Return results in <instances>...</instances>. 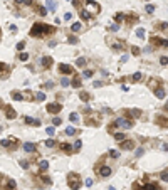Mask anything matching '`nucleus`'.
<instances>
[{
	"instance_id": "nucleus-1",
	"label": "nucleus",
	"mask_w": 168,
	"mask_h": 190,
	"mask_svg": "<svg viewBox=\"0 0 168 190\" xmlns=\"http://www.w3.org/2000/svg\"><path fill=\"white\" fill-rule=\"evenodd\" d=\"M56 32V29L50 27V25H47V24H40V22H35L32 25V29H30V35L32 37H42V35H45V34H54Z\"/></svg>"
},
{
	"instance_id": "nucleus-2",
	"label": "nucleus",
	"mask_w": 168,
	"mask_h": 190,
	"mask_svg": "<svg viewBox=\"0 0 168 190\" xmlns=\"http://www.w3.org/2000/svg\"><path fill=\"white\" fill-rule=\"evenodd\" d=\"M67 185H69V188H72V190H79V187H81V177L77 173L67 175Z\"/></svg>"
},
{
	"instance_id": "nucleus-3",
	"label": "nucleus",
	"mask_w": 168,
	"mask_h": 190,
	"mask_svg": "<svg viewBox=\"0 0 168 190\" xmlns=\"http://www.w3.org/2000/svg\"><path fill=\"white\" fill-rule=\"evenodd\" d=\"M84 4V7H86V9H89V14H98V12L101 10V7H99V4H98V2H94V0H84L82 2Z\"/></svg>"
},
{
	"instance_id": "nucleus-4",
	"label": "nucleus",
	"mask_w": 168,
	"mask_h": 190,
	"mask_svg": "<svg viewBox=\"0 0 168 190\" xmlns=\"http://www.w3.org/2000/svg\"><path fill=\"white\" fill-rule=\"evenodd\" d=\"M96 170H98V173H99V177H103V178H108V177H111V173H113L111 167H108V165H103V167H98Z\"/></svg>"
},
{
	"instance_id": "nucleus-5",
	"label": "nucleus",
	"mask_w": 168,
	"mask_h": 190,
	"mask_svg": "<svg viewBox=\"0 0 168 190\" xmlns=\"http://www.w3.org/2000/svg\"><path fill=\"white\" fill-rule=\"evenodd\" d=\"M133 187H134V190H160V187H158L156 183H146V185H141L140 187L138 182H134Z\"/></svg>"
},
{
	"instance_id": "nucleus-6",
	"label": "nucleus",
	"mask_w": 168,
	"mask_h": 190,
	"mask_svg": "<svg viewBox=\"0 0 168 190\" xmlns=\"http://www.w3.org/2000/svg\"><path fill=\"white\" fill-rule=\"evenodd\" d=\"M150 40H151V44H153V45H158V47H168V40H166V39H163V37L153 35Z\"/></svg>"
},
{
	"instance_id": "nucleus-7",
	"label": "nucleus",
	"mask_w": 168,
	"mask_h": 190,
	"mask_svg": "<svg viewBox=\"0 0 168 190\" xmlns=\"http://www.w3.org/2000/svg\"><path fill=\"white\" fill-rule=\"evenodd\" d=\"M0 145L7 146L9 150H15L17 146H19V141H17L15 138H10V140H2V141H0Z\"/></svg>"
},
{
	"instance_id": "nucleus-8",
	"label": "nucleus",
	"mask_w": 168,
	"mask_h": 190,
	"mask_svg": "<svg viewBox=\"0 0 168 190\" xmlns=\"http://www.w3.org/2000/svg\"><path fill=\"white\" fill-rule=\"evenodd\" d=\"M45 109H47V113H50V114H57V113H61L62 106L59 104V103H49Z\"/></svg>"
},
{
	"instance_id": "nucleus-9",
	"label": "nucleus",
	"mask_w": 168,
	"mask_h": 190,
	"mask_svg": "<svg viewBox=\"0 0 168 190\" xmlns=\"http://www.w3.org/2000/svg\"><path fill=\"white\" fill-rule=\"evenodd\" d=\"M114 124H116V126H123V128H131V126H133V123L128 121L126 118H118L116 121H114Z\"/></svg>"
},
{
	"instance_id": "nucleus-10",
	"label": "nucleus",
	"mask_w": 168,
	"mask_h": 190,
	"mask_svg": "<svg viewBox=\"0 0 168 190\" xmlns=\"http://www.w3.org/2000/svg\"><path fill=\"white\" fill-rule=\"evenodd\" d=\"M59 73H62V74H72L74 69L69 66V64H59Z\"/></svg>"
},
{
	"instance_id": "nucleus-11",
	"label": "nucleus",
	"mask_w": 168,
	"mask_h": 190,
	"mask_svg": "<svg viewBox=\"0 0 168 190\" xmlns=\"http://www.w3.org/2000/svg\"><path fill=\"white\" fill-rule=\"evenodd\" d=\"M119 148H123V150H133L134 148V143L131 140H124V141H121V145H119Z\"/></svg>"
},
{
	"instance_id": "nucleus-12",
	"label": "nucleus",
	"mask_w": 168,
	"mask_h": 190,
	"mask_svg": "<svg viewBox=\"0 0 168 190\" xmlns=\"http://www.w3.org/2000/svg\"><path fill=\"white\" fill-rule=\"evenodd\" d=\"M5 116H7V119H15V118H17L15 109H14L12 106H7V109H5Z\"/></svg>"
},
{
	"instance_id": "nucleus-13",
	"label": "nucleus",
	"mask_w": 168,
	"mask_h": 190,
	"mask_svg": "<svg viewBox=\"0 0 168 190\" xmlns=\"http://www.w3.org/2000/svg\"><path fill=\"white\" fill-rule=\"evenodd\" d=\"M25 123L30 124V126H40V121L35 119V118H30V116H25Z\"/></svg>"
},
{
	"instance_id": "nucleus-14",
	"label": "nucleus",
	"mask_w": 168,
	"mask_h": 190,
	"mask_svg": "<svg viewBox=\"0 0 168 190\" xmlns=\"http://www.w3.org/2000/svg\"><path fill=\"white\" fill-rule=\"evenodd\" d=\"M52 62H54V61H52V57H49V56L42 57V66H44V67H50V66H52Z\"/></svg>"
},
{
	"instance_id": "nucleus-15",
	"label": "nucleus",
	"mask_w": 168,
	"mask_h": 190,
	"mask_svg": "<svg viewBox=\"0 0 168 190\" xmlns=\"http://www.w3.org/2000/svg\"><path fill=\"white\" fill-rule=\"evenodd\" d=\"M61 148H62V151H66V153H72V150H74V146L69 145V143H61Z\"/></svg>"
},
{
	"instance_id": "nucleus-16",
	"label": "nucleus",
	"mask_w": 168,
	"mask_h": 190,
	"mask_svg": "<svg viewBox=\"0 0 168 190\" xmlns=\"http://www.w3.org/2000/svg\"><path fill=\"white\" fill-rule=\"evenodd\" d=\"M81 84L82 83H81V79H79L77 76H74V78L71 79V86H72V88H81Z\"/></svg>"
},
{
	"instance_id": "nucleus-17",
	"label": "nucleus",
	"mask_w": 168,
	"mask_h": 190,
	"mask_svg": "<svg viewBox=\"0 0 168 190\" xmlns=\"http://www.w3.org/2000/svg\"><path fill=\"white\" fill-rule=\"evenodd\" d=\"M12 99H14V101H22L24 99V94H22V93H19V91H14V93H12Z\"/></svg>"
},
{
	"instance_id": "nucleus-18",
	"label": "nucleus",
	"mask_w": 168,
	"mask_h": 190,
	"mask_svg": "<svg viewBox=\"0 0 168 190\" xmlns=\"http://www.w3.org/2000/svg\"><path fill=\"white\" fill-rule=\"evenodd\" d=\"M24 150L25 151H35V143H24Z\"/></svg>"
},
{
	"instance_id": "nucleus-19",
	"label": "nucleus",
	"mask_w": 168,
	"mask_h": 190,
	"mask_svg": "<svg viewBox=\"0 0 168 190\" xmlns=\"http://www.w3.org/2000/svg\"><path fill=\"white\" fill-rule=\"evenodd\" d=\"M155 94H156L158 99H163V98H165V89H163V88H156V89H155Z\"/></svg>"
},
{
	"instance_id": "nucleus-20",
	"label": "nucleus",
	"mask_w": 168,
	"mask_h": 190,
	"mask_svg": "<svg viewBox=\"0 0 168 190\" xmlns=\"http://www.w3.org/2000/svg\"><path fill=\"white\" fill-rule=\"evenodd\" d=\"M77 133H79V131L74 128V126H69V128L66 130V135H67V136H74V135H77Z\"/></svg>"
},
{
	"instance_id": "nucleus-21",
	"label": "nucleus",
	"mask_w": 168,
	"mask_h": 190,
	"mask_svg": "<svg viewBox=\"0 0 168 190\" xmlns=\"http://www.w3.org/2000/svg\"><path fill=\"white\" fill-rule=\"evenodd\" d=\"M79 15H81V19H82V20H89V19H91V15H89V12H86V10H82V9H81V10H79Z\"/></svg>"
},
{
	"instance_id": "nucleus-22",
	"label": "nucleus",
	"mask_w": 168,
	"mask_h": 190,
	"mask_svg": "<svg viewBox=\"0 0 168 190\" xmlns=\"http://www.w3.org/2000/svg\"><path fill=\"white\" fill-rule=\"evenodd\" d=\"M7 190H15V187H17V183H15V180H7Z\"/></svg>"
},
{
	"instance_id": "nucleus-23",
	"label": "nucleus",
	"mask_w": 168,
	"mask_h": 190,
	"mask_svg": "<svg viewBox=\"0 0 168 190\" xmlns=\"http://www.w3.org/2000/svg\"><path fill=\"white\" fill-rule=\"evenodd\" d=\"M113 136H114V140H116V141H124V140H126V135H124V133H114Z\"/></svg>"
},
{
	"instance_id": "nucleus-24",
	"label": "nucleus",
	"mask_w": 168,
	"mask_h": 190,
	"mask_svg": "<svg viewBox=\"0 0 168 190\" xmlns=\"http://www.w3.org/2000/svg\"><path fill=\"white\" fill-rule=\"evenodd\" d=\"M81 27H82V24H81V22H74L72 25H71V30H72V32H79Z\"/></svg>"
},
{
	"instance_id": "nucleus-25",
	"label": "nucleus",
	"mask_w": 168,
	"mask_h": 190,
	"mask_svg": "<svg viewBox=\"0 0 168 190\" xmlns=\"http://www.w3.org/2000/svg\"><path fill=\"white\" fill-rule=\"evenodd\" d=\"M34 7H35V10H37L39 15H47V10H45L44 7H40V5H34Z\"/></svg>"
},
{
	"instance_id": "nucleus-26",
	"label": "nucleus",
	"mask_w": 168,
	"mask_h": 190,
	"mask_svg": "<svg viewBox=\"0 0 168 190\" xmlns=\"http://www.w3.org/2000/svg\"><path fill=\"white\" fill-rule=\"evenodd\" d=\"M69 119H71V121H72V123H77V121H79V114H77V113H71V114H69Z\"/></svg>"
},
{
	"instance_id": "nucleus-27",
	"label": "nucleus",
	"mask_w": 168,
	"mask_h": 190,
	"mask_svg": "<svg viewBox=\"0 0 168 190\" xmlns=\"http://www.w3.org/2000/svg\"><path fill=\"white\" fill-rule=\"evenodd\" d=\"M131 79H133V81H136V83H140L141 79H143V74H141V73H134L133 76H131Z\"/></svg>"
},
{
	"instance_id": "nucleus-28",
	"label": "nucleus",
	"mask_w": 168,
	"mask_h": 190,
	"mask_svg": "<svg viewBox=\"0 0 168 190\" xmlns=\"http://www.w3.org/2000/svg\"><path fill=\"white\" fill-rule=\"evenodd\" d=\"M39 167H40V170H47V168H49V162H47V160H40Z\"/></svg>"
},
{
	"instance_id": "nucleus-29",
	"label": "nucleus",
	"mask_w": 168,
	"mask_h": 190,
	"mask_svg": "<svg viewBox=\"0 0 168 190\" xmlns=\"http://www.w3.org/2000/svg\"><path fill=\"white\" fill-rule=\"evenodd\" d=\"M44 145L47 146V148H54V146H57V143H56L54 140H45V141H44Z\"/></svg>"
},
{
	"instance_id": "nucleus-30",
	"label": "nucleus",
	"mask_w": 168,
	"mask_h": 190,
	"mask_svg": "<svg viewBox=\"0 0 168 190\" xmlns=\"http://www.w3.org/2000/svg\"><path fill=\"white\" fill-rule=\"evenodd\" d=\"M19 165H20V167H22L24 170H29V167H30L27 160H20V162H19Z\"/></svg>"
},
{
	"instance_id": "nucleus-31",
	"label": "nucleus",
	"mask_w": 168,
	"mask_h": 190,
	"mask_svg": "<svg viewBox=\"0 0 168 190\" xmlns=\"http://www.w3.org/2000/svg\"><path fill=\"white\" fill-rule=\"evenodd\" d=\"M114 20H116V24L123 22V20H124V14H116V17H114Z\"/></svg>"
},
{
	"instance_id": "nucleus-32",
	"label": "nucleus",
	"mask_w": 168,
	"mask_h": 190,
	"mask_svg": "<svg viewBox=\"0 0 168 190\" xmlns=\"http://www.w3.org/2000/svg\"><path fill=\"white\" fill-rule=\"evenodd\" d=\"M76 66H79V67L86 66V59H84V57H79L77 61H76Z\"/></svg>"
},
{
	"instance_id": "nucleus-33",
	"label": "nucleus",
	"mask_w": 168,
	"mask_h": 190,
	"mask_svg": "<svg viewBox=\"0 0 168 190\" xmlns=\"http://www.w3.org/2000/svg\"><path fill=\"white\" fill-rule=\"evenodd\" d=\"M61 84L64 86V88H67V86H71V79H67V78H62V79H61Z\"/></svg>"
},
{
	"instance_id": "nucleus-34",
	"label": "nucleus",
	"mask_w": 168,
	"mask_h": 190,
	"mask_svg": "<svg viewBox=\"0 0 168 190\" xmlns=\"http://www.w3.org/2000/svg\"><path fill=\"white\" fill-rule=\"evenodd\" d=\"M79 98H81V99H82V101H89V99H91V96L88 94V93H84V91H82V93H81V94H79Z\"/></svg>"
},
{
	"instance_id": "nucleus-35",
	"label": "nucleus",
	"mask_w": 168,
	"mask_h": 190,
	"mask_svg": "<svg viewBox=\"0 0 168 190\" xmlns=\"http://www.w3.org/2000/svg\"><path fill=\"white\" fill-rule=\"evenodd\" d=\"M35 99H37V101H44L45 99V94H44V93H35Z\"/></svg>"
},
{
	"instance_id": "nucleus-36",
	"label": "nucleus",
	"mask_w": 168,
	"mask_h": 190,
	"mask_svg": "<svg viewBox=\"0 0 168 190\" xmlns=\"http://www.w3.org/2000/svg\"><path fill=\"white\" fill-rule=\"evenodd\" d=\"M140 114H141L140 109H131V111H129V116H134V118H136V116H140Z\"/></svg>"
},
{
	"instance_id": "nucleus-37",
	"label": "nucleus",
	"mask_w": 168,
	"mask_h": 190,
	"mask_svg": "<svg viewBox=\"0 0 168 190\" xmlns=\"http://www.w3.org/2000/svg\"><path fill=\"white\" fill-rule=\"evenodd\" d=\"M113 49H114V50H121V49H123V42H116V44H113Z\"/></svg>"
},
{
	"instance_id": "nucleus-38",
	"label": "nucleus",
	"mask_w": 168,
	"mask_h": 190,
	"mask_svg": "<svg viewBox=\"0 0 168 190\" xmlns=\"http://www.w3.org/2000/svg\"><path fill=\"white\" fill-rule=\"evenodd\" d=\"M62 123V119H61V118H59V116H56V118H54V119H52V124H54V126H59V124H61Z\"/></svg>"
},
{
	"instance_id": "nucleus-39",
	"label": "nucleus",
	"mask_w": 168,
	"mask_h": 190,
	"mask_svg": "<svg viewBox=\"0 0 168 190\" xmlns=\"http://www.w3.org/2000/svg\"><path fill=\"white\" fill-rule=\"evenodd\" d=\"M67 42H69V44H77L79 39H77V37H72V35H71V37L67 39Z\"/></svg>"
},
{
	"instance_id": "nucleus-40",
	"label": "nucleus",
	"mask_w": 168,
	"mask_h": 190,
	"mask_svg": "<svg viewBox=\"0 0 168 190\" xmlns=\"http://www.w3.org/2000/svg\"><path fill=\"white\" fill-rule=\"evenodd\" d=\"M27 59H29V54H25V52L19 54V61H27Z\"/></svg>"
},
{
	"instance_id": "nucleus-41",
	"label": "nucleus",
	"mask_w": 168,
	"mask_h": 190,
	"mask_svg": "<svg viewBox=\"0 0 168 190\" xmlns=\"http://www.w3.org/2000/svg\"><path fill=\"white\" fill-rule=\"evenodd\" d=\"M160 64H161V66H166V64H168V57L166 56L160 57Z\"/></svg>"
},
{
	"instance_id": "nucleus-42",
	"label": "nucleus",
	"mask_w": 168,
	"mask_h": 190,
	"mask_svg": "<svg viewBox=\"0 0 168 190\" xmlns=\"http://www.w3.org/2000/svg\"><path fill=\"white\" fill-rule=\"evenodd\" d=\"M40 180H42V182H44V183L50 185V178H49V177H45V175H40Z\"/></svg>"
},
{
	"instance_id": "nucleus-43",
	"label": "nucleus",
	"mask_w": 168,
	"mask_h": 190,
	"mask_svg": "<svg viewBox=\"0 0 168 190\" xmlns=\"http://www.w3.org/2000/svg\"><path fill=\"white\" fill-rule=\"evenodd\" d=\"M136 35L143 39V37H145V29H138V30H136Z\"/></svg>"
},
{
	"instance_id": "nucleus-44",
	"label": "nucleus",
	"mask_w": 168,
	"mask_h": 190,
	"mask_svg": "<svg viewBox=\"0 0 168 190\" xmlns=\"http://www.w3.org/2000/svg\"><path fill=\"white\" fill-rule=\"evenodd\" d=\"M47 7H49V10H54V9H56V4H54L52 0H47Z\"/></svg>"
},
{
	"instance_id": "nucleus-45",
	"label": "nucleus",
	"mask_w": 168,
	"mask_h": 190,
	"mask_svg": "<svg viewBox=\"0 0 168 190\" xmlns=\"http://www.w3.org/2000/svg\"><path fill=\"white\" fill-rule=\"evenodd\" d=\"M91 76H93V71H88V69H86V71L82 73V78H86V79L91 78Z\"/></svg>"
},
{
	"instance_id": "nucleus-46",
	"label": "nucleus",
	"mask_w": 168,
	"mask_h": 190,
	"mask_svg": "<svg viewBox=\"0 0 168 190\" xmlns=\"http://www.w3.org/2000/svg\"><path fill=\"white\" fill-rule=\"evenodd\" d=\"M109 157H113V158H118V157H119V151H116V150H111V151H109Z\"/></svg>"
},
{
	"instance_id": "nucleus-47",
	"label": "nucleus",
	"mask_w": 168,
	"mask_h": 190,
	"mask_svg": "<svg viewBox=\"0 0 168 190\" xmlns=\"http://www.w3.org/2000/svg\"><path fill=\"white\" fill-rule=\"evenodd\" d=\"M131 52H133L134 56H138V54H140V47H136V45H133V47H131Z\"/></svg>"
},
{
	"instance_id": "nucleus-48",
	"label": "nucleus",
	"mask_w": 168,
	"mask_h": 190,
	"mask_svg": "<svg viewBox=\"0 0 168 190\" xmlns=\"http://www.w3.org/2000/svg\"><path fill=\"white\" fill-rule=\"evenodd\" d=\"M146 12L148 14H153L155 12V5H146Z\"/></svg>"
},
{
	"instance_id": "nucleus-49",
	"label": "nucleus",
	"mask_w": 168,
	"mask_h": 190,
	"mask_svg": "<svg viewBox=\"0 0 168 190\" xmlns=\"http://www.w3.org/2000/svg\"><path fill=\"white\" fill-rule=\"evenodd\" d=\"M161 180H165V182H168V170H165L161 173Z\"/></svg>"
},
{
	"instance_id": "nucleus-50",
	"label": "nucleus",
	"mask_w": 168,
	"mask_h": 190,
	"mask_svg": "<svg viewBox=\"0 0 168 190\" xmlns=\"http://www.w3.org/2000/svg\"><path fill=\"white\" fill-rule=\"evenodd\" d=\"M81 146H82V141H81V140H77V141H76V145H74V150H79Z\"/></svg>"
},
{
	"instance_id": "nucleus-51",
	"label": "nucleus",
	"mask_w": 168,
	"mask_h": 190,
	"mask_svg": "<svg viewBox=\"0 0 168 190\" xmlns=\"http://www.w3.org/2000/svg\"><path fill=\"white\" fill-rule=\"evenodd\" d=\"M72 4H74V7H77L79 10H81V0H72Z\"/></svg>"
},
{
	"instance_id": "nucleus-52",
	"label": "nucleus",
	"mask_w": 168,
	"mask_h": 190,
	"mask_svg": "<svg viewBox=\"0 0 168 190\" xmlns=\"http://www.w3.org/2000/svg\"><path fill=\"white\" fill-rule=\"evenodd\" d=\"M158 29H161V30H165V29H168V24H166V22H161Z\"/></svg>"
},
{
	"instance_id": "nucleus-53",
	"label": "nucleus",
	"mask_w": 168,
	"mask_h": 190,
	"mask_svg": "<svg viewBox=\"0 0 168 190\" xmlns=\"http://www.w3.org/2000/svg\"><path fill=\"white\" fill-rule=\"evenodd\" d=\"M24 47H25V42H19V44H17V49L19 50H22Z\"/></svg>"
},
{
	"instance_id": "nucleus-54",
	"label": "nucleus",
	"mask_w": 168,
	"mask_h": 190,
	"mask_svg": "<svg viewBox=\"0 0 168 190\" xmlns=\"http://www.w3.org/2000/svg\"><path fill=\"white\" fill-rule=\"evenodd\" d=\"M52 86H54V84H52V83H44V84H42V88H47V89H50Z\"/></svg>"
},
{
	"instance_id": "nucleus-55",
	"label": "nucleus",
	"mask_w": 168,
	"mask_h": 190,
	"mask_svg": "<svg viewBox=\"0 0 168 190\" xmlns=\"http://www.w3.org/2000/svg\"><path fill=\"white\" fill-rule=\"evenodd\" d=\"M45 131H47V135H54V126H49Z\"/></svg>"
},
{
	"instance_id": "nucleus-56",
	"label": "nucleus",
	"mask_w": 168,
	"mask_h": 190,
	"mask_svg": "<svg viewBox=\"0 0 168 190\" xmlns=\"http://www.w3.org/2000/svg\"><path fill=\"white\" fill-rule=\"evenodd\" d=\"M64 19H66V20H71V19H72V14H69V12L64 14Z\"/></svg>"
},
{
	"instance_id": "nucleus-57",
	"label": "nucleus",
	"mask_w": 168,
	"mask_h": 190,
	"mask_svg": "<svg viewBox=\"0 0 168 190\" xmlns=\"http://www.w3.org/2000/svg\"><path fill=\"white\" fill-rule=\"evenodd\" d=\"M118 29H119V27H118V24H114V25H111V27H109V30H114V32H116Z\"/></svg>"
},
{
	"instance_id": "nucleus-58",
	"label": "nucleus",
	"mask_w": 168,
	"mask_h": 190,
	"mask_svg": "<svg viewBox=\"0 0 168 190\" xmlns=\"http://www.w3.org/2000/svg\"><path fill=\"white\" fill-rule=\"evenodd\" d=\"M25 5H34V0H24Z\"/></svg>"
},
{
	"instance_id": "nucleus-59",
	"label": "nucleus",
	"mask_w": 168,
	"mask_h": 190,
	"mask_svg": "<svg viewBox=\"0 0 168 190\" xmlns=\"http://www.w3.org/2000/svg\"><path fill=\"white\" fill-rule=\"evenodd\" d=\"M86 185H88V187H91V185H93V180L88 178V180H86Z\"/></svg>"
},
{
	"instance_id": "nucleus-60",
	"label": "nucleus",
	"mask_w": 168,
	"mask_h": 190,
	"mask_svg": "<svg viewBox=\"0 0 168 190\" xmlns=\"http://www.w3.org/2000/svg\"><path fill=\"white\" fill-rule=\"evenodd\" d=\"M10 30H12V32H15V30H17V25H14V24H12V25H10Z\"/></svg>"
},
{
	"instance_id": "nucleus-61",
	"label": "nucleus",
	"mask_w": 168,
	"mask_h": 190,
	"mask_svg": "<svg viewBox=\"0 0 168 190\" xmlns=\"http://www.w3.org/2000/svg\"><path fill=\"white\" fill-rule=\"evenodd\" d=\"M15 4H17V5H22V4H24V0H15Z\"/></svg>"
},
{
	"instance_id": "nucleus-62",
	"label": "nucleus",
	"mask_w": 168,
	"mask_h": 190,
	"mask_svg": "<svg viewBox=\"0 0 168 190\" xmlns=\"http://www.w3.org/2000/svg\"><path fill=\"white\" fill-rule=\"evenodd\" d=\"M165 111H168V103H166V104H165Z\"/></svg>"
},
{
	"instance_id": "nucleus-63",
	"label": "nucleus",
	"mask_w": 168,
	"mask_h": 190,
	"mask_svg": "<svg viewBox=\"0 0 168 190\" xmlns=\"http://www.w3.org/2000/svg\"><path fill=\"white\" fill-rule=\"evenodd\" d=\"M109 190H116V188H114V187H109Z\"/></svg>"
},
{
	"instance_id": "nucleus-64",
	"label": "nucleus",
	"mask_w": 168,
	"mask_h": 190,
	"mask_svg": "<svg viewBox=\"0 0 168 190\" xmlns=\"http://www.w3.org/2000/svg\"><path fill=\"white\" fill-rule=\"evenodd\" d=\"M0 131H2V126H0Z\"/></svg>"
}]
</instances>
